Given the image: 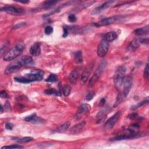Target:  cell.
Masks as SVG:
<instances>
[{"instance_id": "cell-39", "label": "cell", "mask_w": 149, "mask_h": 149, "mask_svg": "<svg viewBox=\"0 0 149 149\" xmlns=\"http://www.w3.org/2000/svg\"><path fill=\"white\" fill-rule=\"evenodd\" d=\"M0 96L2 98H6L8 97V94L6 93V91L5 90H2L1 91V93H0Z\"/></svg>"}, {"instance_id": "cell-18", "label": "cell", "mask_w": 149, "mask_h": 149, "mask_svg": "<svg viewBox=\"0 0 149 149\" xmlns=\"http://www.w3.org/2000/svg\"><path fill=\"white\" fill-rule=\"evenodd\" d=\"M85 125H86V122L85 121H82V122L74 125L70 129V132L73 134H77L78 133H79L83 129V128L85 126Z\"/></svg>"}, {"instance_id": "cell-6", "label": "cell", "mask_w": 149, "mask_h": 149, "mask_svg": "<svg viewBox=\"0 0 149 149\" xmlns=\"http://www.w3.org/2000/svg\"><path fill=\"white\" fill-rule=\"evenodd\" d=\"M148 39L141 37L134 38L132 41H130V44L127 46V50L129 51H132L137 49L141 44H148Z\"/></svg>"}, {"instance_id": "cell-33", "label": "cell", "mask_w": 149, "mask_h": 149, "mask_svg": "<svg viewBox=\"0 0 149 149\" xmlns=\"http://www.w3.org/2000/svg\"><path fill=\"white\" fill-rule=\"evenodd\" d=\"M10 45V42H9V41L5 42L3 45H2V47H1V55H2L3 53L5 52V51H6V49L8 48V47H9V45Z\"/></svg>"}, {"instance_id": "cell-27", "label": "cell", "mask_w": 149, "mask_h": 149, "mask_svg": "<svg viewBox=\"0 0 149 149\" xmlns=\"http://www.w3.org/2000/svg\"><path fill=\"white\" fill-rule=\"evenodd\" d=\"M57 80H58V76L56 74L53 73L50 74L45 80L46 81L50 82V83H54L57 81Z\"/></svg>"}, {"instance_id": "cell-11", "label": "cell", "mask_w": 149, "mask_h": 149, "mask_svg": "<svg viewBox=\"0 0 149 149\" xmlns=\"http://www.w3.org/2000/svg\"><path fill=\"white\" fill-rule=\"evenodd\" d=\"M109 49V42L102 39L98 45L97 53L98 56L102 58L108 52Z\"/></svg>"}, {"instance_id": "cell-20", "label": "cell", "mask_w": 149, "mask_h": 149, "mask_svg": "<svg viewBox=\"0 0 149 149\" xmlns=\"http://www.w3.org/2000/svg\"><path fill=\"white\" fill-rule=\"evenodd\" d=\"M117 37H118L117 33L115 31H112L105 34L104 36L103 39L107 41L108 42H110L115 40V39H116Z\"/></svg>"}, {"instance_id": "cell-28", "label": "cell", "mask_w": 149, "mask_h": 149, "mask_svg": "<svg viewBox=\"0 0 149 149\" xmlns=\"http://www.w3.org/2000/svg\"><path fill=\"white\" fill-rule=\"evenodd\" d=\"M94 96H95L94 91H93V90H89L86 93V97H85V100L87 101H89L91 100L94 98Z\"/></svg>"}, {"instance_id": "cell-14", "label": "cell", "mask_w": 149, "mask_h": 149, "mask_svg": "<svg viewBox=\"0 0 149 149\" xmlns=\"http://www.w3.org/2000/svg\"><path fill=\"white\" fill-rule=\"evenodd\" d=\"M24 120L33 124H41L45 122V120L37 116L35 113L27 116L24 118Z\"/></svg>"}, {"instance_id": "cell-7", "label": "cell", "mask_w": 149, "mask_h": 149, "mask_svg": "<svg viewBox=\"0 0 149 149\" xmlns=\"http://www.w3.org/2000/svg\"><path fill=\"white\" fill-rule=\"evenodd\" d=\"M24 76L27 78L30 83L34 81H40L43 79L44 72L41 70H34L30 73L26 74Z\"/></svg>"}, {"instance_id": "cell-30", "label": "cell", "mask_w": 149, "mask_h": 149, "mask_svg": "<svg viewBox=\"0 0 149 149\" xmlns=\"http://www.w3.org/2000/svg\"><path fill=\"white\" fill-rule=\"evenodd\" d=\"M148 102V98H147L146 100H143V101H141L140 102L138 103L137 104H136V105H135L132 106V107H131V109H132V110H134V109H137V108H139V107H141V106L144 105V104H147Z\"/></svg>"}, {"instance_id": "cell-10", "label": "cell", "mask_w": 149, "mask_h": 149, "mask_svg": "<svg viewBox=\"0 0 149 149\" xmlns=\"http://www.w3.org/2000/svg\"><path fill=\"white\" fill-rule=\"evenodd\" d=\"M121 111H118L115 114H113L111 118H109L104 124V129L106 130H108L112 129L116 123V122H118V120H119L121 115Z\"/></svg>"}, {"instance_id": "cell-1", "label": "cell", "mask_w": 149, "mask_h": 149, "mask_svg": "<svg viewBox=\"0 0 149 149\" xmlns=\"http://www.w3.org/2000/svg\"><path fill=\"white\" fill-rule=\"evenodd\" d=\"M33 62V59L30 56L24 55L18 59L10 63L6 68L5 73L6 74H10L11 73H15L19 70L22 67L29 65Z\"/></svg>"}, {"instance_id": "cell-40", "label": "cell", "mask_w": 149, "mask_h": 149, "mask_svg": "<svg viewBox=\"0 0 149 149\" xmlns=\"http://www.w3.org/2000/svg\"><path fill=\"white\" fill-rule=\"evenodd\" d=\"M5 127L8 130H12L13 129V125L11 123H6L5 125Z\"/></svg>"}, {"instance_id": "cell-22", "label": "cell", "mask_w": 149, "mask_h": 149, "mask_svg": "<svg viewBox=\"0 0 149 149\" xmlns=\"http://www.w3.org/2000/svg\"><path fill=\"white\" fill-rule=\"evenodd\" d=\"M70 122H66L65 123L60 125L58 126L55 130V132L56 133H63L66 132L70 127Z\"/></svg>"}, {"instance_id": "cell-29", "label": "cell", "mask_w": 149, "mask_h": 149, "mask_svg": "<svg viewBox=\"0 0 149 149\" xmlns=\"http://www.w3.org/2000/svg\"><path fill=\"white\" fill-rule=\"evenodd\" d=\"M123 100V95L121 93H119L116 97V101L113 104V107H118L122 101Z\"/></svg>"}, {"instance_id": "cell-4", "label": "cell", "mask_w": 149, "mask_h": 149, "mask_svg": "<svg viewBox=\"0 0 149 149\" xmlns=\"http://www.w3.org/2000/svg\"><path fill=\"white\" fill-rule=\"evenodd\" d=\"M106 65H107V62L105 60H103L100 62L98 66L97 67L96 70L94 71L93 76L91 77V79L89 80V82H88L89 87L93 86L97 82V81L98 80V79L101 76L102 72L104 71Z\"/></svg>"}, {"instance_id": "cell-21", "label": "cell", "mask_w": 149, "mask_h": 149, "mask_svg": "<svg viewBox=\"0 0 149 149\" xmlns=\"http://www.w3.org/2000/svg\"><path fill=\"white\" fill-rule=\"evenodd\" d=\"M148 30H149L148 25H147L145 27L138 28V29H136L135 30H134L133 33H134V34H135L137 36H143V35L148 34Z\"/></svg>"}, {"instance_id": "cell-3", "label": "cell", "mask_w": 149, "mask_h": 149, "mask_svg": "<svg viewBox=\"0 0 149 149\" xmlns=\"http://www.w3.org/2000/svg\"><path fill=\"white\" fill-rule=\"evenodd\" d=\"M126 69L125 66H120L117 68L113 76L114 84L116 87H119L122 85L123 80L125 77V74Z\"/></svg>"}, {"instance_id": "cell-26", "label": "cell", "mask_w": 149, "mask_h": 149, "mask_svg": "<svg viewBox=\"0 0 149 149\" xmlns=\"http://www.w3.org/2000/svg\"><path fill=\"white\" fill-rule=\"evenodd\" d=\"M44 93H45V94H48V95H52V94H54L56 95H61V91H58L54 88L47 89L44 91Z\"/></svg>"}, {"instance_id": "cell-16", "label": "cell", "mask_w": 149, "mask_h": 149, "mask_svg": "<svg viewBox=\"0 0 149 149\" xmlns=\"http://www.w3.org/2000/svg\"><path fill=\"white\" fill-rule=\"evenodd\" d=\"M93 67H94V63H91L90 65H88L83 72L81 75V82L82 84H84L87 81Z\"/></svg>"}, {"instance_id": "cell-42", "label": "cell", "mask_w": 149, "mask_h": 149, "mask_svg": "<svg viewBox=\"0 0 149 149\" xmlns=\"http://www.w3.org/2000/svg\"><path fill=\"white\" fill-rule=\"evenodd\" d=\"M137 116V113H132L130 115H129V118L130 119H134L135 118H136V116Z\"/></svg>"}, {"instance_id": "cell-25", "label": "cell", "mask_w": 149, "mask_h": 149, "mask_svg": "<svg viewBox=\"0 0 149 149\" xmlns=\"http://www.w3.org/2000/svg\"><path fill=\"white\" fill-rule=\"evenodd\" d=\"M59 1H45L42 5V8L43 9H48L52 6H54L55 4L58 3Z\"/></svg>"}, {"instance_id": "cell-8", "label": "cell", "mask_w": 149, "mask_h": 149, "mask_svg": "<svg viewBox=\"0 0 149 149\" xmlns=\"http://www.w3.org/2000/svg\"><path fill=\"white\" fill-rule=\"evenodd\" d=\"M91 110V107L89 104L84 103L81 104L77 111V112L74 116V118L76 120H80L83 116L86 115L90 112Z\"/></svg>"}, {"instance_id": "cell-38", "label": "cell", "mask_w": 149, "mask_h": 149, "mask_svg": "<svg viewBox=\"0 0 149 149\" xmlns=\"http://www.w3.org/2000/svg\"><path fill=\"white\" fill-rule=\"evenodd\" d=\"M26 24V22H21V23H17V24H16L15 26H13V29H16L20 28L21 27H22V26H24Z\"/></svg>"}, {"instance_id": "cell-5", "label": "cell", "mask_w": 149, "mask_h": 149, "mask_svg": "<svg viewBox=\"0 0 149 149\" xmlns=\"http://www.w3.org/2000/svg\"><path fill=\"white\" fill-rule=\"evenodd\" d=\"M1 11L5 12L8 14L15 16H20L25 13V10L23 8L13 5L3 6L1 9Z\"/></svg>"}, {"instance_id": "cell-17", "label": "cell", "mask_w": 149, "mask_h": 149, "mask_svg": "<svg viewBox=\"0 0 149 149\" xmlns=\"http://www.w3.org/2000/svg\"><path fill=\"white\" fill-rule=\"evenodd\" d=\"M79 75V70L78 68H75L70 73L69 80L72 84H75L77 81Z\"/></svg>"}, {"instance_id": "cell-35", "label": "cell", "mask_w": 149, "mask_h": 149, "mask_svg": "<svg viewBox=\"0 0 149 149\" xmlns=\"http://www.w3.org/2000/svg\"><path fill=\"white\" fill-rule=\"evenodd\" d=\"M68 20L69 22H71V23H74L75 22H76L77 20V17L76 16V15L74 14H70L68 16Z\"/></svg>"}, {"instance_id": "cell-31", "label": "cell", "mask_w": 149, "mask_h": 149, "mask_svg": "<svg viewBox=\"0 0 149 149\" xmlns=\"http://www.w3.org/2000/svg\"><path fill=\"white\" fill-rule=\"evenodd\" d=\"M62 91L65 96H68L70 93V87L69 86H66L61 87Z\"/></svg>"}, {"instance_id": "cell-13", "label": "cell", "mask_w": 149, "mask_h": 149, "mask_svg": "<svg viewBox=\"0 0 149 149\" xmlns=\"http://www.w3.org/2000/svg\"><path fill=\"white\" fill-rule=\"evenodd\" d=\"M123 94L124 97H127L130 92V90L132 86V79L130 76H126L125 77L123 82Z\"/></svg>"}, {"instance_id": "cell-12", "label": "cell", "mask_w": 149, "mask_h": 149, "mask_svg": "<svg viewBox=\"0 0 149 149\" xmlns=\"http://www.w3.org/2000/svg\"><path fill=\"white\" fill-rule=\"evenodd\" d=\"M139 136V135L137 133H136L133 130L130 129L129 130L128 133L118 135L117 136L111 138L110 140L111 141H120V140H127V139H134Z\"/></svg>"}, {"instance_id": "cell-15", "label": "cell", "mask_w": 149, "mask_h": 149, "mask_svg": "<svg viewBox=\"0 0 149 149\" xmlns=\"http://www.w3.org/2000/svg\"><path fill=\"white\" fill-rule=\"evenodd\" d=\"M114 2H115L114 1H107L104 3H103L101 5L95 8L92 10L91 14L92 15H97V14L101 13L102 12H103L105 10H106L107 9H108L109 7V6L111 5H112Z\"/></svg>"}, {"instance_id": "cell-37", "label": "cell", "mask_w": 149, "mask_h": 149, "mask_svg": "<svg viewBox=\"0 0 149 149\" xmlns=\"http://www.w3.org/2000/svg\"><path fill=\"white\" fill-rule=\"evenodd\" d=\"M69 33V29L68 28V27H63V37H67V36L68 35Z\"/></svg>"}, {"instance_id": "cell-19", "label": "cell", "mask_w": 149, "mask_h": 149, "mask_svg": "<svg viewBox=\"0 0 149 149\" xmlns=\"http://www.w3.org/2000/svg\"><path fill=\"white\" fill-rule=\"evenodd\" d=\"M30 54L34 56H38L41 53L40 45L38 43H35L32 45L29 49Z\"/></svg>"}, {"instance_id": "cell-36", "label": "cell", "mask_w": 149, "mask_h": 149, "mask_svg": "<svg viewBox=\"0 0 149 149\" xmlns=\"http://www.w3.org/2000/svg\"><path fill=\"white\" fill-rule=\"evenodd\" d=\"M143 75H144V77L145 79H148V63H147L146 64V66L144 68V73H143Z\"/></svg>"}, {"instance_id": "cell-9", "label": "cell", "mask_w": 149, "mask_h": 149, "mask_svg": "<svg viewBox=\"0 0 149 149\" xmlns=\"http://www.w3.org/2000/svg\"><path fill=\"white\" fill-rule=\"evenodd\" d=\"M123 17V16H111L109 17L105 18L98 23H95L94 24L96 27H100V26H108L111 24H113L118 20H120Z\"/></svg>"}, {"instance_id": "cell-41", "label": "cell", "mask_w": 149, "mask_h": 149, "mask_svg": "<svg viewBox=\"0 0 149 149\" xmlns=\"http://www.w3.org/2000/svg\"><path fill=\"white\" fill-rule=\"evenodd\" d=\"M105 102H106V100H105V98H101V100L100 101L99 105H100V107H103V106L104 105V104H105Z\"/></svg>"}, {"instance_id": "cell-34", "label": "cell", "mask_w": 149, "mask_h": 149, "mask_svg": "<svg viewBox=\"0 0 149 149\" xmlns=\"http://www.w3.org/2000/svg\"><path fill=\"white\" fill-rule=\"evenodd\" d=\"M44 32L47 35H49L53 32V28L51 26H48L45 27L44 29Z\"/></svg>"}, {"instance_id": "cell-23", "label": "cell", "mask_w": 149, "mask_h": 149, "mask_svg": "<svg viewBox=\"0 0 149 149\" xmlns=\"http://www.w3.org/2000/svg\"><path fill=\"white\" fill-rule=\"evenodd\" d=\"M13 140L16 141V142L20 143H27L30 142L33 140V138L31 137H24L22 138H17V137H14L12 139Z\"/></svg>"}, {"instance_id": "cell-43", "label": "cell", "mask_w": 149, "mask_h": 149, "mask_svg": "<svg viewBox=\"0 0 149 149\" xmlns=\"http://www.w3.org/2000/svg\"><path fill=\"white\" fill-rule=\"evenodd\" d=\"M1 113H2L3 111V107L2 106V105H1Z\"/></svg>"}, {"instance_id": "cell-2", "label": "cell", "mask_w": 149, "mask_h": 149, "mask_svg": "<svg viewBox=\"0 0 149 149\" xmlns=\"http://www.w3.org/2000/svg\"><path fill=\"white\" fill-rule=\"evenodd\" d=\"M24 47L25 45L23 42H19L4 55L3 57V60L5 61H9L15 59L22 54Z\"/></svg>"}, {"instance_id": "cell-32", "label": "cell", "mask_w": 149, "mask_h": 149, "mask_svg": "<svg viewBox=\"0 0 149 149\" xmlns=\"http://www.w3.org/2000/svg\"><path fill=\"white\" fill-rule=\"evenodd\" d=\"M23 148V146L18 145V144H13L10 146H3L1 148V149H11V148L13 149V148Z\"/></svg>"}, {"instance_id": "cell-24", "label": "cell", "mask_w": 149, "mask_h": 149, "mask_svg": "<svg viewBox=\"0 0 149 149\" xmlns=\"http://www.w3.org/2000/svg\"><path fill=\"white\" fill-rule=\"evenodd\" d=\"M74 61L77 63H81L83 62V56L81 51H77L74 52Z\"/></svg>"}]
</instances>
